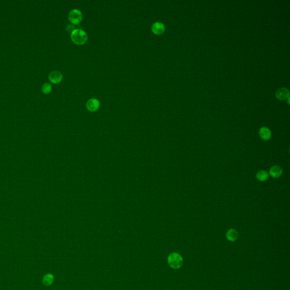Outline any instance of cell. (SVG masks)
<instances>
[{
	"instance_id": "6da1fadb",
	"label": "cell",
	"mask_w": 290,
	"mask_h": 290,
	"mask_svg": "<svg viewBox=\"0 0 290 290\" xmlns=\"http://www.w3.org/2000/svg\"><path fill=\"white\" fill-rule=\"evenodd\" d=\"M70 37L73 43L77 45H82L85 43L88 38L86 33L81 29H74L71 33Z\"/></svg>"
},
{
	"instance_id": "7a4b0ae2",
	"label": "cell",
	"mask_w": 290,
	"mask_h": 290,
	"mask_svg": "<svg viewBox=\"0 0 290 290\" xmlns=\"http://www.w3.org/2000/svg\"><path fill=\"white\" fill-rule=\"evenodd\" d=\"M168 263L170 268L174 269L180 268L183 264V259L181 255L177 253L170 254L168 257Z\"/></svg>"
},
{
	"instance_id": "3957f363",
	"label": "cell",
	"mask_w": 290,
	"mask_h": 290,
	"mask_svg": "<svg viewBox=\"0 0 290 290\" xmlns=\"http://www.w3.org/2000/svg\"><path fill=\"white\" fill-rule=\"evenodd\" d=\"M69 19L72 24H79L82 19V14L81 11L76 9H72L69 12Z\"/></svg>"
},
{
	"instance_id": "277c9868",
	"label": "cell",
	"mask_w": 290,
	"mask_h": 290,
	"mask_svg": "<svg viewBox=\"0 0 290 290\" xmlns=\"http://www.w3.org/2000/svg\"><path fill=\"white\" fill-rule=\"evenodd\" d=\"M48 78L52 83L54 84H58L61 82L62 80V74L61 72L58 70H54L49 73Z\"/></svg>"
},
{
	"instance_id": "5b68a950",
	"label": "cell",
	"mask_w": 290,
	"mask_h": 290,
	"mask_svg": "<svg viewBox=\"0 0 290 290\" xmlns=\"http://www.w3.org/2000/svg\"><path fill=\"white\" fill-rule=\"evenodd\" d=\"M100 106V103L98 99L92 98L89 99L86 103V107L90 112H95L97 111Z\"/></svg>"
},
{
	"instance_id": "8992f818",
	"label": "cell",
	"mask_w": 290,
	"mask_h": 290,
	"mask_svg": "<svg viewBox=\"0 0 290 290\" xmlns=\"http://www.w3.org/2000/svg\"><path fill=\"white\" fill-rule=\"evenodd\" d=\"M151 30L156 35H161L165 31V26L161 22H155L152 25Z\"/></svg>"
},
{
	"instance_id": "52a82bcc",
	"label": "cell",
	"mask_w": 290,
	"mask_h": 290,
	"mask_svg": "<svg viewBox=\"0 0 290 290\" xmlns=\"http://www.w3.org/2000/svg\"><path fill=\"white\" fill-rule=\"evenodd\" d=\"M289 91L286 88H279L276 92V97L279 100H285L289 98Z\"/></svg>"
},
{
	"instance_id": "ba28073f",
	"label": "cell",
	"mask_w": 290,
	"mask_h": 290,
	"mask_svg": "<svg viewBox=\"0 0 290 290\" xmlns=\"http://www.w3.org/2000/svg\"><path fill=\"white\" fill-rule=\"evenodd\" d=\"M259 135L261 139H262L264 141H267L271 138L272 133L268 127H262L259 131Z\"/></svg>"
},
{
	"instance_id": "9c48e42d",
	"label": "cell",
	"mask_w": 290,
	"mask_h": 290,
	"mask_svg": "<svg viewBox=\"0 0 290 290\" xmlns=\"http://www.w3.org/2000/svg\"><path fill=\"white\" fill-rule=\"evenodd\" d=\"M269 173L273 178H279L282 174V169L278 166H274L270 169Z\"/></svg>"
},
{
	"instance_id": "30bf717a",
	"label": "cell",
	"mask_w": 290,
	"mask_h": 290,
	"mask_svg": "<svg viewBox=\"0 0 290 290\" xmlns=\"http://www.w3.org/2000/svg\"><path fill=\"white\" fill-rule=\"evenodd\" d=\"M239 233L235 229H230L226 233V237L230 241H235L237 239Z\"/></svg>"
},
{
	"instance_id": "8fae6325",
	"label": "cell",
	"mask_w": 290,
	"mask_h": 290,
	"mask_svg": "<svg viewBox=\"0 0 290 290\" xmlns=\"http://www.w3.org/2000/svg\"><path fill=\"white\" fill-rule=\"evenodd\" d=\"M54 280V276L51 274H47L43 278V283L46 286L51 285Z\"/></svg>"
},
{
	"instance_id": "7c38bea8",
	"label": "cell",
	"mask_w": 290,
	"mask_h": 290,
	"mask_svg": "<svg viewBox=\"0 0 290 290\" xmlns=\"http://www.w3.org/2000/svg\"><path fill=\"white\" fill-rule=\"evenodd\" d=\"M268 174L266 170H261L258 171L256 174V178L258 180L260 181H265L268 178Z\"/></svg>"
},
{
	"instance_id": "4fadbf2b",
	"label": "cell",
	"mask_w": 290,
	"mask_h": 290,
	"mask_svg": "<svg viewBox=\"0 0 290 290\" xmlns=\"http://www.w3.org/2000/svg\"><path fill=\"white\" fill-rule=\"evenodd\" d=\"M52 88L51 84H48V83H45V84H43V85L42 86V88H41L43 92L45 94H49L51 92V91H52Z\"/></svg>"
},
{
	"instance_id": "5bb4252c",
	"label": "cell",
	"mask_w": 290,
	"mask_h": 290,
	"mask_svg": "<svg viewBox=\"0 0 290 290\" xmlns=\"http://www.w3.org/2000/svg\"><path fill=\"white\" fill-rule=\"evenodd\" d=\"M66 30H67L68 31H70V32L72 33L73 30H74V26L72 25H68L67 27H66Z\"/></svg>"
}]
</instances>
